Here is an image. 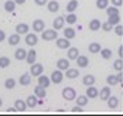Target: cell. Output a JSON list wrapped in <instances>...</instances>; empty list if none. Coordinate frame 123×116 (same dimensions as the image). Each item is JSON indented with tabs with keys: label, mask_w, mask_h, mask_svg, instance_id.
I'll list each match as a JSON object with an SVG mask.
<instances>
[{
	"label": "cell",
	"mask_w": 123,
	"mask_h": 116,
	"mask_svg": "<svg viewBox=\"0 0 123 116\" xmlns=\"http://www.w3.org/2000/svg\"><path fill=\"white\" fill-rule=\"evenodd\" d=\"M72 112H74V113H82V112H84V110H82V106H79V105L74 106V108H72Z\"/></svg>",
	"instance_id": "ee69618b"
},
{
	"label": "cell",
	"mask_w": 123,
	"mask_h": 116,
	"mask_svg": "<svg viewBox=\"0 0 123 116\" xmlns=\"http://www.w3.org/2000/svg\"><path fill=\"white\" fill-rule=\"evenodd\" d=\"M47 9H48V12H51V13H55V12L60 10V3L55 1V0H49L48 3H47Z\"/></svg>",
	"instance_id": "e0dca14e"
},
{
	"label": "cell",
	"mask_w": 123,
	"mask_h": 116,
	"mask_svg": "<svg viewBox=\"0 0 123 116\" xmlns=\"http://www.w3.org/2000/svg\"><path fill=\"white\" fill-rule=\"evenodd\" d=\"M113 68L119 72V71H122L123 69V60L122 58H117V60H115L113 61Z\"/></svg>",
	"instance_id": "d590c367"
},
{
	"label": "cell",
	"mask_w": 123,
	"mask_h": 116,
	"mask_svg": "<svg viewBox=\"0 0 123 116\" xmlns=\"http://www.w3.org/2000/svg\"><path fill=\"white\" fill-rule=\"evenodd\" d=\"M75 36H76V33H75V30L72 27H67L65 30H64V37L68 40H72L75 38Z\"/></svg>",
	"instance_id": "4316f807"
},
{
	"label": "cell",
	"mask_w": 123,
	"mask_h": 116,
	"mask_svg": "<svg viewBox=\"0 0 123 116\" xmlns=\"http://www.w3.org/2000/svg\"><path fill=\"white\" fill-rule=\"evenodd\" d=\"M102 30H103V31H112V30H113V26H112L109 21L102 23Z\"/></svg>",
	"instance_id": "7bdbcfd3"
},
{
	"label": "cell",
	"mask_w": 123,
	"mask_h": 116,
	"mask_svg": "<svg viewBox=\"0 0 123 116\" xmlns=\"http://www.w3.org/2000/svg\"><path fill=\"white\" fill-rule=\"evenodd\" d=\"M41 38L45 41H52V40L58 38V31L55 28H49V30H44L41 31Z\"/></svg>",
	"instance_id": "6da1fadb"
},
{
	"label": "cell",
	"mask_w": 123,
	"mask_h": 116,
	"mask_svg": "<svg viewBox=\"0 0 123 116\" xmlns=\"http://www.w3.org/2000/svg\"><path fill=\"white\" fill-rule=\"evenodd\" d=\"M4 40H6V33H4L3 30H0V43L4 41Z\"/></svg>",
	"instance_id": "7dc6e473"
},
{
	"label": "cell",
	"mask_w": 123,
	"mask_h": 116,
	"mask_svg": "<svg viewBox=\"0 0 123 116\" xmlns=\"http://www.w3.org/2000/svg\"><path fill=\"white\" fill-rule=\"evenodd\" d=\"M34 95H36L37 98H40V99H44V98H45V95H47V91H45L44 86L37 85V86L34 88Z\"/></svg>",
	"instance_id": "5bb4252c"
},
{
	"label": "cell",
	"mask_w": 123,
	"mask_h": 116,
	"mask_svg": "<svg viewBox=\"0 0 123 116\" xmlns=\"http://www.w3.org/2000/svg\"><path fill=\"white\" fill-rule=\"evenodd\" d=\"M1 105H3V99L0 98V108H1Z\"/></svg>",
	"instance_id": "816d5d0a"
},
{
	"label": "cell",
	"mask_w": 123,
	"mask_h": 116,
	"mask_svg": "<svg viewBox=\"0 0 123 116\" xmlns=\"http://www.w3.org/2000/svg\"><path fill=\"white\" fill-rule=\"evenodd\" d=\"M64 26H65V18L61 16L52 21V28H55V30H61V28H64Z\"/></svg>",
	"instance_id": "7c38bea8"
},
{
	"label": "cell",
	"mask_w": 123,
	"mask_h": 116,
	"mask_svg": "<svg viewBox=\"0 0 123 116\" xmlns=\"http://www.w3.org/2000/svg\"><path fill=\"white\" fill-rule=\"evenodd\" d=\"M117 106H119V99H117L116 96H112L111 95V96L108 98V108H109V109H116Z\"/></svg>",
	"instance_id": "7402d4cb"
},
{
	"label": "cell",
	"mask_w": 123,
	"mask_h": 116,
	"mask_svg": "<svg viewBox=\"0 0 123 116\" xmlns=\"http://www.w3.org/2000/svg\"><path fill=\"white\" fill-rule=\"evenodd\" d=\"M14 86H16V79H14V78H7V79L4 81V88L13 89Z\"/></svg>",
	"instance_id": "e575fe53"
},
{
	"label": "cell",
	"mask_w": 123,
	"mask_h": 116,
	"mask_svg": "<svg viewBox=\"0 0 123 116\" xmlns=\"http://www.w3.org/2000/svg\"><path fill=\"white\" fill-rule=\"evenodd\" d=\"M18 82H20V85H23V86L30 85V82H31V74H28V72L23 74V75L20 77V79H18Z\"/></svg>",
	"instance_id": "44dd1931"
},
{
	"label": "cell",
	"mask_w": 123,
	"mask_h": 116,
	"mask_svg": "<svg viewBox=\"0 0 123 116\" xmlns=\"http://www.w3.org/2000/svg\"><path fill=\"white\" fill-rule=\"evenodd\" d=\"M112 95L111 92V88L109 86H103V88H100L99 91V98H100V101H108V98Z\"/></svg>",
	"instance_id": "9c48e42d"
},
{
	"label": "cell",
	"mask_w": 123,
	"mask_h": 116,
	"mask_svg": "<svg viewBox=\"0 0 123 116\" xmlns=\"http://www.w3.org/2000/svg\"><path fill=\"white\" fill-rule=\"evenodd\" d=\"M119 58H123V45L119 47Z\"/></svg>",
	"instance_id": "681fc988"
},
{
	"label": "cell",
	"mask_w": 123,
	"mask_h": 116,
	"mask_svg": "<svg viewBox=\"0 0 123 116\" xmlns=\"http://www.w3.org/2000/svg\"><path fill=\"white\" fill-rule=\"evenodd\" d=\"M16 1L14 0H7L6 3H4V10L6 12H9V13H12V12H14L16 10Z\"/></svg>",
	"instance_id": "f1b7e54d"
},
{
	"label": "cell",
	"mask_w": 123,
	"mask_h": 116,
	"mask_svg": "<svg viewBox=\"0 0 123 116\" xmlns=\"http://www.w3.org/2000/svg\"><path fill=\"white\" fill-rule=\"evenodd\" d=\"M14 1H16L17 4H24L25 3V0H14Z\"/></svg>",
	"instance_id": "f907efd6"
},
{
	"label": "cell",
	"mask_w": 123,
	"mask_h": 116,
	"mask_svg": "<svg viewBox=\"0 0 123 116\" xmlns=\"http://www.w3.org/2000/svg\"><path fill=\"white\" fill-rule=\"evenodd\" d=\"M113 31H115L119 37H122V36H123V26H120V24H116V26L113 27Z\"/></svg>",
	"instance_id": "b9f144b4"
},
{
	"label": "cell",
	"mask_w": 123,
	"mask_h": 116,
	"mask_svg": "<svg viewBox=\"0 0 123 116\" xmlns=\"http://www.w3.org/2000/svg\"><path fill=\"white\" fill-rule=\"evenodd\" d=\"M44 30H45V23H44V20L37 18V20L33 21V31H34V33H41V31H44Z\"/></svg>",
	"instance_id": "8992f818"
},
{
	"label": "cell",
	"mask_w": 123,
	"mask_h": 116,
	"mask_svg": "<svg viewBox=\"0 0 123 116\" xmlns=\"http://www.w3.org/2000/svg\"><path fill=\"white\" fill-rule=\"evenodd\" d=\"M25 44L27 45H30V47H34L36 44L38 43V37H37V34L36 33H27L25 34Z\"/></svg>",
	"instance_id": "277c9868"
},
{
	"label": "cell",
	"mask_w": 123,
	"mask_h": 116,
	"mask_svg": "<svg viewBox=\"0 0 123 116\" xmlns=\"http://www.w3.org/2000/svg\"><path fill=\"white\" fill-rule=\"evenodd\" d=\"M65 77L69 78V79H74V78L79 77V71H78L76 68H68V69L65 71Z\"/></svg>",
	"instance_id": "603a6c76"
},
{
	"label": "cell",
	"mask_w": 123,
	"mask_h": 116,
	"mask_svg": "<svg viewBox=\"0 0 123 116\" xmlns=\"http://www.w3.org/2000/svg\"><path fill=\"white\" fill-rule=\"evenodd\" d=\"M100 55H102L103 60H109L112 57V50H109V48H102L100 50Z\"/></svg>",
	"instance_id": "8d00e7d4"
},
{
	"label": "cell",
	"mask_w": 123,
	"mask_h": 116,
	"mask_svg": "<svg viewBox=\"0 0 123 116\" xmlns=\"http://www.w3.org/2000/svg\"><path fill=\"white\" fill-rule=\"evenodd\" d=\"M16 112H17L16 106H13V108H7V113H16Z\"/></svg>",
	"instance_id": "c3c4849f"
},
{
	"label": "cell",
	"mask_w": 123,
	"mask_h": 116,
	"mask_svg": "<svg viewBox=\"0 0 123 116\" xmlns=\"http://www.w3.org/2000/svg\"><path fill=\"white\" fill-rule=\"evenodd\" d=\"M43 71H44V67L41 64H37V62H34V64L31 65V68H30L31 77H40L43 74Z\"/></svg>",
	"instance_id": "5b68a950"
},
{
	"label": "cell",
	"mask_w": 123,
	"mask_h": 116,
	"mask_svg": "<svg viewBox=\"0 0 123 116\" xmlns=\"http://www.w3.org/2000/svg\"><path fill=\"white\" fill-rule=\"evenodd\" d=\"M76 20H78V17L75 16V13H69L68 16H67V18H65V21H67L68 24H75Z\"/></svg>",
	"instance_id": "f35d334b"
},
{
	"label": "cell",
	"mask_w": 123,
	"mask_h": 116,
	"mask_svg": "<svg viewBox=\"0 0 123 116\" xmlns=\"http://www.w3.org/2000/svg\"><path fill=\"white\" fill-rule=\"evenodd\" d=\"M28 30H30V27H28V24H25V23H18L17 26H16V33L17 34H27L28 33Z\"/></svg>",
	"instance_id": "4fadbf2b"
},
{
	"label": "cell",
	"mask_w": 123,
	"mask_h": 116,
	"mask_svg": "<svg viewBox=\"0 0 123 116\" xmlns=\"http://www.w3.org/2000/svg\"><path fill=\"white\" fill-rule=\"evenodd\" d=\"M10 65V58L7 57H0V68H7Z\"/></svg>",
	"instance_id": "60d3db41"
},
{
	"label": "cell",
	"mask_w": 123,
	"mask_h": 116,
	"mask_svg": "<svg viewBox=\"0 0 123 116\" xmlns=\"http://www.w3.org/2000/svg\"><path fill=\"white\" fill-rule=\"evenodd\" d=\"M106 82H108V85L109 86H113V85H116V84H119L120 82V79H119V77L117 75H108L106 77Z\"/></svg>",
	"instance_id": "1f68e13d"
},
{
	"label": "cell",
	"mask_w": 123,
	"mask_h": 116,
	"mask_svg": "<svg viewBox=\"0 0 123 116\" xmlns=\"http://www.w3.org/2000/svg\"><path fill=\"white\" fill-rule=\"evenodd\" d=\"M82 84H84L85 86H91V85H93V84H95V77L91 75V74L85 75V77L82 78Z\"/></svg>",
	"instance_id": "83f0119b"
},
{
	"label": "cell",
	"mask_w": 123,
	"mask_h": 116,
	"mask_svg": "<svg viewBox=\"0 0 123 116\" xmlns=\"http://www.w3.org/2000/svg\"><path fill=\"white\" fill-rule=\"evenodd\" d=\"M88 50H89L91 54H98V52H100L102 47H100L99 43H91V44L88 45Z\"/></svg>",
	"instance_id": "cb8c5ba5"
},
{
	"label": "cell",
	"mask_w": 123,
	"mask_h": 116,
	"mask_svg": "<svg viewBox=\"0 0 123 116\" xmlns=\"http://www.w3.org/2000/svg\"><path fill=\"white\" fill-rule=\"evenodd\" d=\"M34 3H36L37 6H47L48 0H34Z\"/></svg>",
	"instance_id": "f6af8a7d"
},
{
	"label": "cell",
	"mask_w": 123,
	"mask_h": 116,
	"mask_svg": "<svg viewBox=\"0 0 123 116\" xmlns=\"http://www.w3.org/2000/svg\"><path fill=\"white\" fill-rule=\"evenodd\" d=\"M86 96H88L89 99H95V98H98V96H99L98 88H95L93 85H91V86H86Z\"/></svg>",
	"instance_id": "52a82bcc"
},
{
	"label": "cell",
	"mask_w": 123,
	"mask_h": 116,
	"mask_svg": "<svg viewBox=\"0 0 123 116\" xmlns=\"http://www.w3.org/2000/svg\"><path fill=\"white\" fill-rule=\"evenodd\" d=\"M102 28V23H100V20L98 18H93V20H91L89 21V30L91 31H98Z\"/></svg>",
	"instance_id": "9a60e30c"
},
{
	"label": "cell",
	"mask_w": 123,
	"mask_h": 116,
	"mask_svg": "<svg viewBox=\"0 0 123 116\" xmlns=\"http://www.w3.org/2000/svg\"><path fill=\"white\" fill-rule=\"evenodd\" d=\"M36 60H37V52L34 51V50H30V51H27V57H25V61L28 62L30 65H33L36 62Z\"/></svg>",
	"instance_id": "ac0fdd59"
},
{
	"label": "cell",
	"mask_w": 123,
	"mask_h": 116,
	"mask_svg": "<svg viewBox=\"0 0 123 116\" xmlns=\"http://www.w3.org/2000/svg\"><path fill=\"white\" fill-rule=\"evenodd\" d=\"M108 21H109L112 26L115 27L116 24H119V23H120V16H119V14H113V16H109V20H108Z\"/></svg>",
	"instance_id": "836d02e7"
},
{
	"label": "cell",
	"mask_w": 123,
	"mask_h": 116,
	"mask_svg": "<svg viewBox=\"0 0 123 116\" xmlns=\"http://www.w3.org/2000/svg\"><path fill=\"white\" fill-rule=\"evenodd\" d=\"M75 61H76L78 67H81V68H85V67L89 65V60H88L86 55H78V58H76Z\"/></svg>",
	"instance_id": "2e32d148"
},
{
	"label": "cell",
	"mask_w": 123,
	"mask_h": 116,
	"mask_svg": "<svg viewBox=\"0 0 123 116\" xmlns=\"http://www.w3.org/2000/svg\"><path fill=\"white\" fill-rule=\"evenodd\" d=\"M20 34H17V33H14V34H10L9 36V38H7V41H9V44L10 45H17L18 43H20Z\"/></svg>",
	"instance_id": "484cf974"
},
{
	"label": "cell",
	"mask_w": 123,
	"mask_h": 116,
	"mask_svg": "<svg viewBox=\"0 0 123 116\" xmlns=\"http://www.w3.org/2000/svg\"><path fill=\"white\" fill-rule=\"evenodd\" d=\"M62 98H64L65 101H75V99H76V92H75V89L71 88V86H65V88L62 89Z\"/></svg>",
	"instance_id": "7a4b0ae2"
},
{
	"label": "cell",
	"mask_w": 123,
	"mask_h": 116,
	"mask_svg": "<svg viewBox=\"0 0 123 116\" xmlns=\"http://www.w3.org/2000/svg\"><path fill=\"white\" fill-rule=\"evenodd\" d=\"M76 101V105H79V106H85L88 101H89V98L86 96V95H79L78 96V99H75Z\"/></svg>",
	"instance_id": "d6a6232c"
},
{
	"label": "cell",
	"mask_w": 123,
	"mask_h": 116,
	"mask_svg": "<svg viewBox=\"0 0 123 116\" xmlns=\"http://www.w3.org/2000/svg\"><path fill=\"white\" fill-rule=\"evenodd\" d=\"M14 57H16V60L23 61V60H25V57H27V51H25L24 48H17L16 52H14Z\"/></svg>",
	"instance_id": "d4e9b609"
},
{
	"label": "cell",
	"mask_w": 123,
	"mask_h": 116,
	"mask_svg": "<svg viewBox=\"0 0 123 116\" xmlns=\"http://www.w3.org/2000/svg\"><path fill=\"white\" fill-rule=\"evenodd\" d=\"M111 3L113 6H116V7H120L123 4V0H111Z\"/></svg>",
	"instance_id": "bcb514c9"
},
{
	"label": "cell",
	"mask_w": 123,
	"mask_h": 116,
	"mask_svg": "<svg viewBox=\"0 0 123 116\" xmlns=\"http://www.w3.org/2000/svg\"><path fill=\"white\" fill-rule=\"evenodd\" d=\"M109 6V0H96V7L106 10V7Z\"/></svg>",
	"instance_id": "ab89813d"
},
{
	"label": "cell",
	"mask_w": 123,
	"mask_h": 116,
	"mask_svg": "<svg viewBox=\"0 0 123 116\" xmlns=\"http://www.w3.org/2000/svg\"><path fill=\"white\" fill-rule=\"evenodd\" d=\"M37 99L38 98L36 96V95H30V96L27 98V101H25V102H27V106H28V108H36L37 103H38Z\"/></svg>",
	"instance_id": "f546056e"
},
{
	"label": "cell",
	"mask_w": 123,
	"mask_h": 116,
	"mask_svg": "<svg viewBox=\"0 0 123 116\" xmlns=\"http://www.w3.org/2000/svg\"><path fill=\"white\" fill-rule=\"evenodd\" d=\"M55 44H57V47L61 48V50H68V48L71 47L69 40L65 38V37H64V38H57V43H55Z\"/></svg>",
	"instance_id": "ba28073f"
},
{
	"label": "cell",
	"mask_w": 123,
	"mask_h": 116,
	"mask_svg": "<svg viewBox=\"0 0 123 116\" xmlns=\"http://www.w3.org/2000/svg\"><path fill=\"white\" fill-rule=\"evenodd\" d=\"M49 84H51V78L49 77H45V75H40L38 77V85H41V86H44V88H48Z\"/></svg>",
	"instance_id": "d6986e66"
},
{
	"label": "cell",
	"mask_w": 123,
	"mask_h": 116,
	"mask_svg": "<svg viewBox=\"0 0 123 116\" xmlns=\"http://www.w3.org/2000/svg\"><path fill=\"white\" fill-rule=\"evenodd\" d=\"M57 68L61 69V71H67V69L69 68V60H67V58H60V60L57 61Z\"/></svg>",
	"instance_id": "8fae6325"
},
{
	"label": "cell",
	"mask_w": 123,
	"mask_h": 116,
	"mask_svg": "<svg viewBox=\"0 0 123 116\" xmlns=\"http://www.w3.org/2000/svg\"><path fill=\"white\" fill-rule=\"evenodd\" d=\"M14 106H16V109H17V112H25L27 110V102L24 101H21V99H17L16 102H14Z\"/></svg>",
	"instance_id": "ffe728a7"
},
{
	"label": "cell",
	"mask_w": 123,
	"mask_h": 116,
	"mask_svg": "<svg viewBox=\"0 0 123 116\" xmlns=\"http://www.w3.org/2000/svg\"><path fill=\"white\" fill-rule=\"evenodd\" d=\"M76 9H78V0H71V1H68V4H67V12H68V13H74Z\"/></svg>",
	"instance_id": "4dcf8cb0"
},
{
	"label": "cell",
	"mask_w": 123,
	"mask_h": 116,
	"mask_svg": "<svg viewBox=\"0 0 123 116\" xmlns=\"http://www.w3.org/2000/svg\"><path fill=\"white\" fill-rule=\"evenodd\" d=\"M78 55H79V50H78L76 47H69V48L67 50V57H68V60H76Z\"/></svg>",
	"instance_id": "30bf717a"
},
{
	"label": "cell",
	"mask_w": 123,
	"mask_h": 116,
	"mask_svg": "<svg viewBox=\"0 0 123 116\" xmlns=\"http://www.w3.org/2000/svg\"><path fill=\"white\" fill-rule=\"evenodd\" d=\"M51 82L52 84H55V85H58V84H61L62 79H64V74H62L61 69H55L52 74H51Z\"/></svg>",
	"instance_id": "3957f363"
},
{
	"label": "cell",
	"mask_w": 123,
	"mask_h": 116,
	"mask_svg": "<svg viewBox=\"0 0 123 116\" xmlns=\"http://www.w3.org/2000/svg\"><path fill=\"white\" fill-rule=\"evenodd\" d=\"M106 13H108V17H109V16H113V14H119V9L112 4L111 7H109V6L106 7Z\"/></svg>",
	"instance_id": "74e56055"
}]
</instances>
